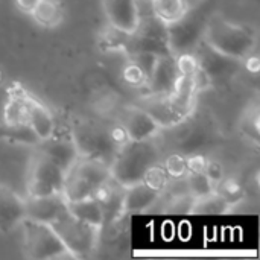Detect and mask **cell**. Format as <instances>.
<instances>
[{"label":"cell","instance_id":"6da1fadb","mask_svg":"<svg viewBox=\"0 0 260 260\" xmlns=\"http://www.w3.org/2000/svg\"><path fill=\"white\" fill-rule=\"evenodd\" d=\"M203 41L227 58L244 61L254 52L257 35L248 24L230 21L219 14H210L204 26Z\"/></svg>","mask_w":260,"mask_h":260},{"label":"cell","instance_id":"7a4b0ae2","mask_svg":"<svg viewBox=\"0 0 260 260\" xmlns=\"http://www.w3.org/2000/svg\"><path fill=\"white\" fill-rule=\"evenodd\" d=\"M161 160L160 149L154 139L126 140L120 145L110 163V177L122 187L143 181L146 174Z\"/></svg>","mask_w":260,"mask_h":260},{"label":"cell","instance_id":"3957f363","mask_svg":"<svg viewBox=\"0 0 260 260\" xmlns=\"http://www.w3.org/2000/svg\"><path fill=\"white\" fill-rule=\"evenodd\" d=\"M110 178V165L107 161L91 157H79L66 174L62 197L66 203L91 198Z\"/></svg>","mask_w":260,"mask_h":260},{"label":"cell","instance_id":"277c9868","mask_svg":"<svg viewBox=\"0 0 260 260\" xmlns=\"http://www.w3.org/2000/svg\"><path fill=\"white\" fill-rule=\"evenodd\" d=\"M50 225L72 259H90L98 250L102 229L75 218L67 209Z\"/></svg>","mask_w":260,"mask_h":260},{"label":"cell","instance_id":"5b68a950","mask_svg":"<svg viewBox=\"0 0 260 260\" xmlns=\"http://www.w3.org/2000/svg\"><path fill=\"white\" fill-rule=\"evenodd\" d=\"M23 254L30 260L72 259L50 224L24 218L20 222Z\"/></svg>","mask_w":260,"mask_h":260},{"label":"cell","instance_id":"8992f818","mask_svg":"<svg viewBox=\"0 0 260 260\" xmlns=\"http://www.w3.org/2000/svg\"><path fill=\"white\" fill-rule=\"evenodd\" d=\"M210 14L200 9V3L190 6L184 17L166 26V38L169 52L175 56L180 53L193 52L203 41L204 26Z\"/></svg>","mask_w":260,"mask_h":260},{"label":"cell","instance_id":"52a82bcc","mask_svg":"<svg viewBox=\"0 0 260 260\" xmlns=\"http://www.w3.org/2000/svg\"><path fill=\"white\" fill-rule=\"evenodd\" d=\"M66 172L38 149L34 152L27 168V195L46 197L62 193Z\"/></svg>","mask_w":260,"mask_h":260},{"label":"cell","instance_id":"ba28073f","mask_svg":"<svg viewBox=\"0 0 260 260\" xmlns=\"http://www.w3.org/2000/svg\"><path fill=\"white\" fill-rule=\"evenodd\" d=\"M72 139L76 143L81 157L99 158L107 161L108 165L111 163L119 148L111 136V129H107L91 122H85L75 126Z\"/></svg>","mask_w":260,"mask_h":260},{"label":"cell","instance_id":"9c48e42d","mask_svg":"<svg viewBox=\"0 0 260 260\" xmlns=\"http://www.w3.org/2000/svg\"><path fill=\"white\" fill-rule=\"evenodd\" d=\"M133 38L131 44V53L134 52H148L155 55H168V38H166V26L160 23L154 15L151 20H143L137 27V30L129 35ZM172 55V53H171Z\"/></svg>","mask_w":260,"mask_h":260},{"label":"cell","instance_id":"30bf717a","mask_svg":"<svg viewBox=\"0 0 260 260\" xmlns=\"http://www.w3.org/2000/svg\"><path fill=\"white\" fill-rule=\"evenodd\" d=\"M102 9L110 26L133 35L142 21L140 0H102Z\"/></svg>","mask_w":260,"mask_h":260},{"label":"cell","instance_id":"8fae6325","mask_svg":"<svg viewBox=\"0 0 260 260\" xmlns=\"http://www.w3.org/2000/svg\"><path fill=\"white\" fill-rule=\"evenodd\" d=\"M120 126L123 128L128 140H134V142L155 139L158 133L163 129L155 122V119L139 105L125 107Z\"/></svg>","mask_w":260,"mask_h":260},{"label":"cell","instance_id":"7c38bea8","mask_svg":"<svg viewBox=\"0 0 260 260\" xmlns=\"http://www.w3.org/2000/svg\"><path fill=\"white\" fill-rule=\"evenodd\" d=\"M180 78L181 75L175 62V56L171 53L158 55L154 69L146 79L145 88L148 90V94H171L175 90Z\"/></svg>","mask_w":260,"mask_h":260},{"label":"cell","instance_id":"4fadbf2b","mask_svg":"<svg viewBox=\"0 0 260 260\" xmlns=\"http://www.w3.org/2000/svg\"><path fill=\"white\" fill-rule=\"evenodd\" d=\"M200 69L206 73V76L213 84L218 79L229 78L236 70V59L227 58L218 52H215L212 47H209L204 41H201L197 49L193 50Z\"/></svg>","mask_w":260,"mask_h":260},{"label":"cell","instance_id":"5bb4252c","mask_svg":"<svg viewBox=\"0 0 260 260\" xmlns=\"http://www.w3.org/2000/svg\"><path fill=\"white\" fill-rule=\"evenodd\" d=\"M67 203L62 193L46 195V197H26L24 198V213L26 218L50 224L53 222L64 210Z\"/></svg>","mask_w":260,"mask_h":260},{"label":"cell","instance_id":"9a60e30c","mask_svg":"<svg viewBox=\"0 0 260 260\" xmlns=\"http://www.w3.org/2000/svg\"><path fill=\"white\" fill-rule=\"evenodd\" d=\"M37 149L43 152L46 157H49L55 165H58L66 174L81 157L73 139L56 137L55 134L50 139L38 142Z\"/></svg>","mask_w":260,"mask_h":260},{"label":"cell","instance_id":"2e32d148","mask_svg":"<svg viewBox=\"0 0 260 260\" xmlns=\"http://www.w3.org/2000/svg\"><path fill=\"white\" fill-rule=\"evenodd\" d=\"M24 218V198L0 184V233L12 232Z\"/></svg>","mask_w":260,"mask_h":260},{"label":"cell","instance_id":"e0dca14e","mask_svg":"<svg viewBox=\"0 0 260 260\" xmlns=\"http://www.w3.org/2000/svg\"><path fill=\"white\" fill-rule=\"evenodd\" d=\"M160 197H161L160 190L154 189L145 181H139L129 187H125L123 212L125 213H146L155 204H158Z\"/></svg>","mask_w":260,"mask_h":260},{"label":"cell","instance_id":"ac0fdd59","mask_svg":"<svg viewBox=\"0 0 260 260\" xmlns=\"http://www.w3.org/2000/svg\"><path fill=\"white\" fill-rule=\"evenodd\" d=\"M27 125L37 136L38 142L50 139L56 131V123L52 111L34 96L29 98L27 107Z\"/></svg>","mask_w":260,"mask_h":260},{"label":"cell","instance_id":"d6986e66","mask_svg":"<svg viewBox=\"0 0 260 260\" xmlns=\"http://www.w3.org/2000/svg\"><path fill=\"white\" fill-rule=\"evenodd\" d=\"M29 98L30 94L18 84H14L8 90V99L3 107V125L14 126L27 123Z\"/></svg>","mask_w":260,"mask_h":260},{"label":"cell","instance_id":"ffe728a7","mask_svg":"<svg viewBox=\"0 0 260 260\" xmlns=\"http://www.w3.org/2000/svg\"><path fill=\"white\" fill-rule=\"evenodd\" d=\"M30 17L38 26L53 29L64 20V6L61 0H40L30 12Z\"/></svg>","mask_w":260,"mask_h":260},{"label":"cell","instance_id":"44dd1931","mask_svg":"<svg viewBox=\"0 0 260 260\" xmlns=\"http://www.w3.org/2000/svg\"><path fill=\"white\" fill-rule=\"evenodd\" d=\"M67 210L78 219L93 224L96 227H104L105 225V216H104V210L101 203L91 197V198H85L81 201H75V203H67Z\"/></svg>","mask_w":260,"mask_h":260},{"label":"cell","instance_id":"7402d4cb","mask_svg":"<svg viewBox=\"0 0 260 260\" xmlns=\"http://www.w3.org/2000/svg\"><path fill=\"white\" fill-rule=\"evenodd\" d=\"M190 9L187 0H151L152 15L165 26L175 23Z\"/></svg>","mask_w":260,"mask_h":260},{"label":"cell","instance_id":"603a6c76","mask_svg":"<svg viewBox=\"0 0 260 260\" xmlns=\"http://www.w3.org/2000/svg\"><path fill=\"white\" fill-rule=\"evenodd\" d=\"M233 206H230L219 193L212 192L206 197L195 198L192 213L197 215H224L232 212Z\"/></svg>","mask_w":260,"mask_h":260},{"label":"cell","instance_id":"cb8c5ba5","mask_svg":"<svg viewBox=\"0 0 260 260\" xmlns=\"http://www.w3.org/2000/svg\"><path fill=\"white\" fill-rule=\"evenodd\" d=\"M129 35L117 30L113 26H107V29L102 32L101 40H99V46L102 50L105 52H119V50H128L129 41H128Z\"/></svg>","mask_w":260,"mask_h":260},{"label":"cell","instance_id":"d4e9b609","mask_svg":"<svg viewBox=\"0 0 260 260\" xmlns=\"http://www.w3.org/2000/svg\"><path fill=\"white\" fill-rule=\"evenodd\" d=\"M186 183H187V189L193 198H201V197H206V195L215 192V184L210 181V178L204 172L189 171L186 174Z\"/></svg>","mask_w":260,"mask_h":260},{"label":"cell","instance_id":"484cf974","mask_svg":"<svg viewBox=\"0 0 260 260\" xmlns=\"http://www.w3.org/2000/svg\"><path fill=\"white\" fill-rule=\"evenodd\" d=\"M2 129H3V133L0 134V137H3L5 140H9L12 143H21V145H37L38 143L37 136L34 134V131L29 128L27 123L14 125V126L3 125Z\"/></svg>","mask_w":260,"mask_h":260},{"label":"cell","instance_id":"4316f807","mask_svg":"<svg viewBox=\"0 0 260 260\" xmlns=\"http://www.w3.org/2000/svg\"><path fill=\"white\" fill-rule=\"evenodd\" d=\"M241 133L250 139L253 143H259V107L257 104H253L251 107H248L247 113L242 116L241 120Z\"/></svg>","mask_w":260,"mask_h":260},{"label":"cell","instance_id":"83f0119b","mask_svg":"<svg viewBox=\"0 0 260 260\" xmlns=\"http://www.w3.org/2000/svg\"><path fill=\"white\" fill-rule=\"evenodd\" d=\"M215 192L219 193L230 206H236L238 201L244 198V187L235 178H222L216 186Z\"/></svg>","mask_w":260,"mask_h":260},{"label":"cell","instance_id":"f1b7e54d","mask_svg":"<svg viewBox=\"0 0 260 260\" xmlns=\"http://www.w3.org/2000/svg\"><path fill=\"white\" fill-rule=\"evenodd\" d=\"M161 165H163L169 180L184 178L186 174H187V157H184V155L172 154Z\"/></svg>","mask_w":260,"mask_h":260},{"label":"cell","instance_id":"f546056e","mask_svg":"<svg viewBox=\"0 0 260 260\" xmlns=\"http://www.w3.org/2000/svg\"><path fill=\"white\" fill-rule=\"evenodd\" d=\"M122 78H123V81L129 87H134V88L145 87V84H146V75H145V72L133 59H129V62L123 67Z\"/></svg>","mask_w":260,"mask_h":260},{"label":"cell","instance_id":"4dcf8cb0","mask_svg":"<svg viewBox=\"0 0 260 260\" xmlns=\"http://www.w3.org/2000/svg\"><path fill=\"white\" fill-rule=\"evenodd\" d=\"M175 62H177V67H178V72H180L181 76H190V78H193L197 75V72L200 70L198 59H197V56H195L193 52L175 55Z\"/></svg>","mask_w":260,"mask_h":260},{"label":"cell","instance_id":"1f68e13d","mask_svg":"<svg viewBox=\"0 0 260 260\" xmlns=\"http://www.w3.org/2000/svg\"><path fill=\"white\" fill-rule=\"evenodd\" d=\"M204 174L210 178V181L216 186L222 178H224V168L219 161L216 160H207Z\"/></svg>","mask_w":260,"mask_h":260},{"label":"cell","instance_id":"d6a6232c","mask_svg":"<svg viewBox=\"0 0 260 260\" xmlns=\"http://www.w3.org/2000/svg\"><path fill=\"white\" fill-rule=\"evenodd\" d=\"M206 163L207 158L203 155H192L187 158V172L193 171V172H204L206 169Z\"/></svg>","mask_w":260,"mask_h":260},{"label":"cell","instance_id":"836d02e7","mask_svg":"<svg viewBox=\"0 0 260 260\" xmlns=\"http://www.w3.org/2000/svg\"><path fill=\"white\" fill-rule=\"evenodd\" d=\"M40 0H14V5L17 6L18 11H21L23 14L30 15V12L35 9V6L38 5Z\"/></svg>","mask_w":260,"mask_h":260},{"label":"cell","instance_id":"e575fe53","mask_svg":"<svg viewBox=\"0 0 260 260\" xmlns=\"http://www.w3.org/2000/svg\"><path fill=\"white\" fill-rule=\"evenodd\" d=\"M245 67H247V70L248 72H251V73H259V69H260V61H259V56L253 52V53H250L245 59Z\"/></svg>","mask_w":260,"mask_h":260},{"label":"cell","instance_id":"d590c367","mask_svg":"<svg viewBox=\"0 0 260 260\" xmlns=\"http://www.w3.org/2000/svg\"><path fill=\"white\" fill-rule=\"evenodd\" d=\"M187 2H189L190 6H193V5H197V3H201L203 0H187Z\"/></svg>","mask_w":260,"mask_h":260},{"label":"cell","instance_id":"8d00e7d4","mask_svg":"<svg viewBox=\"0 0 260 260\" xmlns=\"http://www.w3.org/2000/svg\"><path fill=\"white\" fill-rule=\"evenodd\" d=\"M2 79H3V73H2V70H0V82H2Z\"/></svg>","mask_w":260,"mask_h":260}]
</instances>
